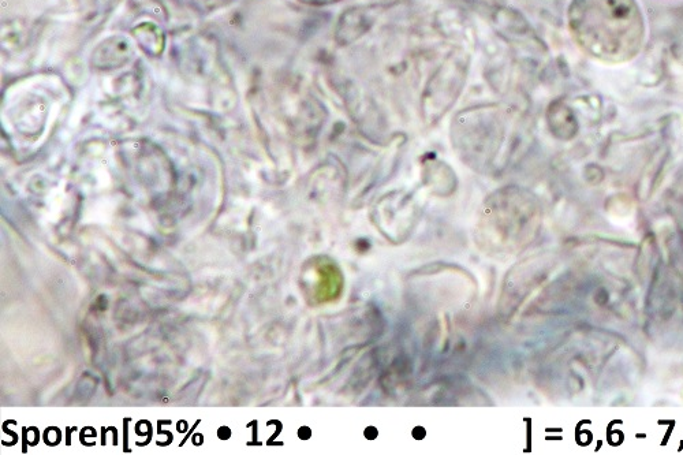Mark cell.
<instances>
[{"instance_id":"obj_1","label":"cell","mask_w":683,"mask_h":455,"mask_svg":"<svg viewBox=\"0 0 683 455\" xmlns=\"http://www.w3.org/2000/svg\"><path fill=\"white\" fill-rule=\"evenodd\" d=\"M569 26L582 52L606 65L633 61L647 36L637 0H571Z\"/></svg>"},{"instance_id":"obj_2","label":"cell","mask_w":683,"mask_h":455,"mask_svg":"<svg viewBox=\"0 0 683 455\" xmlns=\"http://www.w3.org/2000/svg\"><path fill=\"white\" fill-rule=\"evenodd\" d=\"M309 5H328V3L338 2V0H301Z\"/></svg>"}]
</instances>
